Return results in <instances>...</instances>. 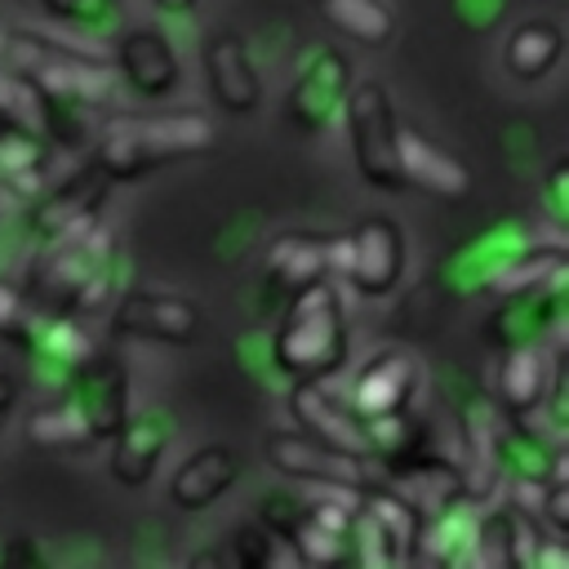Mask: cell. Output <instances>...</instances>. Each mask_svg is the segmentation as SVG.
Wrapping results in <instances>:
<instances>
[{
	"label": "cell",
	"instance_id": "1",
	"mask_svg": "<svg viewBox=\"0 0 569 569\" xmlns=\"http://www.w3.org/2000/svg\"><path fill=\"white\" fill-rule=\"evenodd\" d=\"M218 129L204 111H156V116H111L93 129L89 164L111 182H133L173 160L204 156Z\"/></svg>",
	"mask_w": 569,
	"mask_h": 569
},
{
	"label": "cell",
	"instance_id": "2",
	"mask_svg": "<svg viewBox=\"0 0 569 569\" xmlns=\"http://www.w3.org/2000/svg\"><path fill=\"white\" fill-rule=\"evenodd\" d=\"M116 280V231L93 218L89 227L36 244V262L27 271V302L40 316H80L107 298Z\"/></svg>",
	"mask_w": 569,
	"mask_h": 569
},
{
	"label": "cell",
	"instance_id": "3",
	"mask_svg": "<svg viewBox=\"0 0 569 569\" xmlns=\"http://www.w3.org/2000/svg\"><path fill=\"white\" fill-rule=\"evenodd\" d=\"M351 356L347 311L333 276L311 280L284 298V311L271 329V365L289 382H325Z\"/></svg>",
	"mask_w": 569,
	"mask_h": 569
},
{
	"label": "cell",
	"instance_id": "4",
	"mask_svg": "<svg viewBox=\"0 0 569 569\" xmlns=\"http://www.w3.org/2000/svg\"><path fill=\"white\" fill-rule=\"evenodd\" d=\"M338 116L347 124L356 173L373 191H405V173H400V116H396L391 93L378 80H351Z\"/></svg>",
	"mask_w": 569,
	"mask_h": 569
},
{
	"label": "cell",
	"instance_id": "5",
	"mask_svg": "<svg viewBox=\"0 0 569 569\" xmlns=\"http://www.w3.org/2000/svg\"><path fill=\"white\" fill-rule=\"evenodd\" d=\"M333 276H342L365 298L391 293L405 276V231L382 213H365L333 236Z\"/></svg>",
	"mask_w": 569,
	"mask_h": 569
},
{
	"label": "cell",
	"instance_id": "6",
	"mask_svg": "<svg viewBox=\"0 0 569 569\" xmlns=\"http://www.w3.org/2000/svg\"><path fill=\"white\" fill-rule=\"evenodd\" d=\"M347 89H351V62L333 44H311L302 49L293 80L284 89V116L302 133H320L342 111Z\"/></svg>",
	"mask_w": 569,
	"mask_h": 569
},
{
	"label": "cell",
	"instance_id": "7",
	"mask_svg": "<svg viewBox=\"0 0 569 569\" xmlns=\"http://www.w3.org/2000/svg\"><path fill=\"white\" fill-rule=\"evenodd\" d=\"M111 178L93 164H84L80 173L53 182L49 191H36L31 200V213H27V231L36 244H49L58 236H71L80 227H89L93 218H102V204L111 196Z\"/></svg>",
	"mask_w": 569,
	"mask_h": 569
},
{
	"label": "cell",
	"instance_id": "8",
	"mask_svg": "<svg viewBox=\"0 0 569 569\" xmlns=\"http://www.w3.org/2000/svg\"><path fill=\"white\" fill-rule=\"evenodd\" d=\"M111 329L164 347H187L200 338V307L169 289H124L111 307Z\"/></svg>",
	"mask_w": 569,
	"mask_h": 569
},
{
	"label": "cell",
	"instance_id": "9",
	"mask_svg": "<svg viewBox=\"0 0 569 569\" xmlns=\"http://www.w3.org/2000/svg\"><path fill=\"white\" fill-rule=\"evenodd\" d=\"M267 462L280 476L298 480V485H356V489H369V471L365 467H373L369 458L329 449V445L311 440L307 431H276V436H267Z\"/></svg>",
	"mask_w": 569,
	"mask_h": 569
},
{
	"label": "cell",
	"instance_id": "10",
	"mask_svg": "<svg viewBox=\"0 0 569 569\" xmlns=\"http://www.w3.org/2000/svg\"><path fill=\"white\" fill-rule=\"evenodd\" d=\"M560 329H565V271H556L533 289L502 293V307L489 316L485 338L502 351L516 342H547V333H560Z\"/></svg>",
	"mask_w": 569,
	"mask_h": 569
},
{
	"label": "cell",
	"instance_id": "11",
	"mask_svg": "<svg viewBox=\"0 0 569 569\" xmlns=\"http://www.w3.org/2000/svg\"><path fill=\"white\" fill-rule=\"evenodd\" d=\"M422 382V365L409 351H373L356 373L351 387L342 391V400L356 409V418H382V413H400L413 405Z\"/></svg>",
	"mask_w": 569,
	"mask_h": 569
},
{
	"label": "cell",
	"instance_id": "12",
	"mask_svg": "<svg viewBox=\"0 0 569 569\" xmlns=\"http://www.w3.org/2000/svg\"><path fill=\"white\" fill-rule=\"evenodd\" d=\"M200 62H204L209 98L227 116H253L258 111V102H262V76H258V62H253L249 44L236 31H213L204 40V49H200Z\"/></svg>",
	"mask_w": 569,
	"mask_h": 569
},
{
	"label": "cell",
	"instance_id": "13",
	"mask_svg": "<svg viewBox=\"0 0 569 569\" xmlns=\"http://www.w3.org/2000/svg\"><path fill=\"white\" fill-rule=\"evenodd\" d=\"M120 80L142 98H169L182 84V62L160 27H124L111 40Z\"/></svg>",
	"mask_w": 569,
	"mask_h": 569
},
{
	"label": "cell",
	"instance_id": "14",
	"mask_svg": "<svg viewBox=\"0 0 569 569\" xmlns=\"http://www.w3.org/2000/svg\"><path fill=\"white\" fill-rule=\"evenodd\" d=\"M289 413H293L298 431H307L311 440H320L329 449H342V453H356V458H369L365 418H356V409L338 391H329L325 382H293Z\"/></svg>",
	"mask_w": 569,
	"mask_h": 569
},
{
	"label": "cell",
	"instance_id": "15",
	"mask_svg": "<svg viewBox=\"0 0 569 569\" xmlns=\"http://www.w3.org/2000/svg\"><path fill=\"white\" fill-rule=\"evenodd\" d=\"M62 391L84 409V418L93 427V440H111L116 427L129 418V378H124V365L116 356L93 351L71 373V382Z\"/></svg>",
	"mask_w": 569,
	"mask_h": 569
},
{
	"label": "cell",
	"instance_id": "16",
	"mask_svg": "<svg viewBox=\"0 0 569 569\" xmlns=\"http://www.w3.org/2000/svg\"><path fill=\"white\" fill-rule=\"evenodd\" d=\"M333 276V236L325 231H289L276 236L262 258V284L284 302L289 293L307 289L311 280Z\"/></svg>",
	"mask_w": 569,
	"mask_h": 569
},
{
	"label": "cell",
	"instance_id": "17",
	"mask_svg": "<svg viewBox=\"0 0 569 569\" xmlns=\"http://www.w3.org/2000/svg\"><path fill=\"white\" fill-rule=\"evenodd\" d=\"M565 378V365H560V351H551L547 342H516V347H502V360H498V405L507 413H525V409H538L551 387Z\"/></svg>",
	"mask_w": 569,
	"mask_h": 569
},
{
	"label": "cell",
	"instance_id": "18",
	"mask_svg": "<svg viewBox=\"0 0 569 569\" xmlns=\"http://www.w3.org/2000/svg\"><path fill=\"white\" fill-rule=\"evenodd\" d=\"M400 173H405V187H418L440 200L471 196V169L413 124H400Z\"/></svg>",
	"mask_w": 569,
	"mask_h": 569
},
{
	"label": "cell",
	"instance_id": "19",
	"mask_svg": "<svg viewBox=\"0 0 569 569\" xmlns=\"http://www.w3.org/2000/svg\"><path fill=\"white\" fill-rule=\"evenodd\" d=\"M164 449H169V422H164V413H156V409L151 413H133L111 436V476L120 485L138 489V485H147L156 476Z\"/></svg>",
	"mask_w": 569,
	"mask_h": 569
},
{
	"label": "cell",
	"instance_id": "20",
	"mask_svg": "<svg viewBox=\"0 0 569 569\" xmlns=\"http://www.w3.org/2000/svg\"><path fill=\"white\" fill-rule=\"evenodd\" d=\"M240 476V458L227 445H200L196 453H187V462L173 471L169 480V502L178 511H204L209 502H218Z\"/></svg>",
	"mask_w": 569,
	"mask_h": 569
},
{
	"label": "cell",
	"instance_id": "21",
	"mask_svg": "<svg viewBox=\"0 0 569 569\" xmlns=\"http://www.w3.org/2000/svg\"><path fill=\"white\" fill-rule=\"evenodd\" d=\"M27 440L40 445V449H89V445H98V440H93V427H89V418H84V409H80L67 391L44 396V400L27 413Z\"/></svg>",
	"mask_w": 569,
	"mask_h": 569
},
{
	"label": "cell",
	"instance_id": "22",
	"mask_svg": "<svg viewBox=\"0 0 569 569\" xmlns=\"http://www.w3.org/2000/svg\"><path fill=\"white\" fill-rule=\"evenodd\" d=\"M565 53V31L551 22V18H529L520 22L511 36H507V49H502V62L511 76L520 80H542L556 71Z\"/></svg>",
	"mask_w": 569,
	"mask_h": 569
},
{
	"label": "cell",
	"instance_id": "23",
	"mask_svg": "<svg viewBox=\"0 0 569 569\" xmlns=\"http://www.w3.org/2000/svg\"><path fill=\"white\" fill-rule=\"evenodd\" d=\"M320 18L347 40H360L369 49H382L396 36V18L382 0H320Z\"/></svg>",
	"mask_w": 569,
	"mask_h": 569
},
{
	"label": "cell",
	"instance_id": "24",
	"mask_svg": "<svg viewBox=\"0 0 569 569\" xmlns=\"http://www.w3.org/2000/svg\"><path fill=\"white\" fill-rule=\"evenodd\" d=\"M360 511L378 525V533L387 538V547H391L396 560L405 565L409 542H413V533H418V525H422V511H418L413 502H405L396 489H365V493H360Z\"/></svg>",
	"mask_w": 569,
	"mask_h": 569
},
{
	"label": "cell",
	"instance_id": "25",
	"mask_svg": "<svg viewBox=\"0 0 569 569\" xmlns=\"http://www.w3.org/2000/svg\"><path fill=\"white\" fill-rule=\"evenodd\" d=\"M0 124L44 138V93L27 71L9 62L0 67Z\"/></svg>",
	"mask_w": 569,
	"mask_h": 569
},
{
	"label": "cell",
	"instance_id": "26",
	"mask_svg": "<svg viewBox=\"0 0 569 569\" xmlns=\"http://www.w3.org/2000/svg\"><path fill=\"white\" fill-rule=\"evenodd\" d=\"M36 320H40V311L27 302V293L18 284L0 280V338L22 347L31 338V329H36Z\"/></svg>",
	"mask_w": 569,
	"mask_h": 569
},
{
	"label": "cell",
	"instance_id": "27",
	"mask_svg": "<svg viewBox=\"0 0 569 569\" xmlns=\"http://www.w3.org/2000/svg\"><path fill=\"white\" fill-rule=\"evenodd\" d=\"M538 516H542V525H551L556 538L569 533V476H551V480H547Z\"/></svg>",
	"mask_w": 569,
	"mask_h": 569
},
{
	"label": "cell",
	"instance_id": "28",
	"mask_svg": "<svg viewBox=\"0 0 569 569\" xmlns=\"http://www.w3.org/2000/svg\"><path fill=\"white\" fill-rule=\"evenodd\" d=\"M565 173H569V169H565V160H560V164L551 169V178H547V196H542V204L551 209L556 222H565V213H569V209H565Z\"/></svg>",
	"mask_w": 569,
	"mask_h": 569
},
{
	"label": "cell",
	"instance_id": "29",
	"mask_svg": "<svg viewBox=\"0 0 569 569\" xmlns=\"http://www.w3.org/2000/svg\"><path fill=\"white\" fill-rule=\"evenodd\" d=\"M13 396H18V387H13V378L0 369V422L9 418V409H13Z\"/></svg>",
	"mask_w": 569,
	"mask_h": 569
},
{
	"label": "cell",
	"instance_id": "30",
	"mask_svg": "<svg viewBox=\"0 0 569 569\" xmlns=\"http://www.w3.org/2000/svg\"><path fill=\"white\" fill-rule=\"evenodd\" d=\"M156 9H164V13H191L200 0H151Z\"/></svg>",
	"mask_w": 569,
	"mask_h": 569
}]
</instances>
